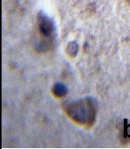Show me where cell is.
I'll return each instance as SVG.
<instances>
[{
	"mask_svg": "<svg viewBox=\"0 0 130 149\" xmlns=\"http://www.w3.org/2000/svg\"><path fill=\"white\" fill-rule=\"evenodd\" d=\"M52 93L56 98H63L68 93V88L66 85L61 82H58L53 86Z\"/></svg>",
	"mask_w": 130,
	"mask_h": 149,
	"instance_id": "cell-3",
	"label": "cell"
},
{
	"mask_svg": "<svg viewBox=\"0 0 130 149\" xmlns=\"http://www.w3.org/2000/svg\"><path fill=\"white\" fill-rule=\"evenodd\" d=\"M79 51V45L76 42H70L68 43L66 49V52L69 57L74 58L77 56Z\"/></svg>",
	"mask_w": 130,
	"mask_h": 149,
	"instance_id": "cell-4",
	"label": "cell"
},
{
	"mask_svg": "<svg viewBox=\"0 0 130 149\" xmlns=\"http://www.w3.org/2000/svg\"><path fill=\"white\" fill-rule=\"evenodd\" d=\"M98 106L95 98L86 97L69 102L65 106V111L74 122L91 127L95 122Z\"/></svg>",
	"mask_w": 130,
	"mask_h": 149,
	"instance_id": "cell-1",
	"label": "cell"
},
{
	"mask_svg": "<svg viewBox=\"0 0 130 149\" xmlns=\"http://www.w3.org/2000/svg\"><path fill=\"white\" fill-rule=\"evenodd\" d=\"M128 2H129V3H130V0H127Z\"/></svg>",
	"mask_w": 130,
	"mask_h": 149,
	"instance_id": "cell-5",
	"label": "cell"
},
{
	"mask_svg": "<svg viewBox=\"0 0 130 149\" xmlns=\"http://www.w3.org/2000/svg\"><path fill=\"white\" fill-rule=\"evenodd\" d=\"M37 24L38 31L44 41L42 42L40 49L44 51L48 45L52 44L56 37V26L53 19L48 17L43 11H40L37 15Z\"/></svg>",
	"mask_w": 130,
	"mask_h": 149,
	"instance_id": "cell-2",
	"label": "cell"
}]
</instances>
